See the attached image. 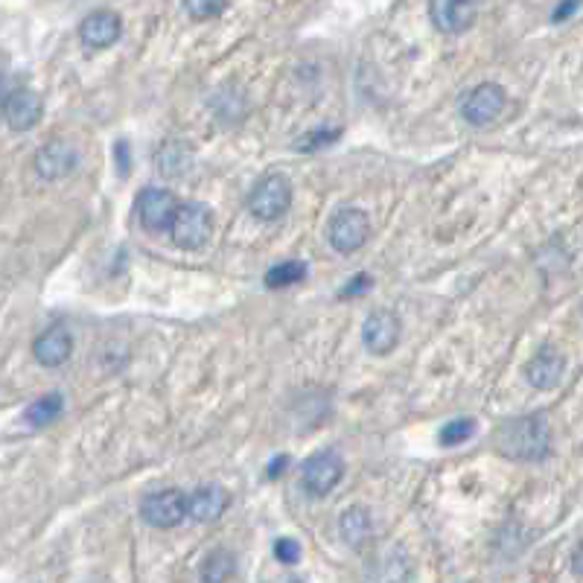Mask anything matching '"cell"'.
<instances>
[{"instance_id":"cell-14","label":"cell","mask_w":583,"mask_h":583,"mask_svg":"<svg viewBox=\"0 0 583 583\" xmlns=\"http://www.w3.org/2000/svg\"><path fill=\"white\" fill-rule=\"evenodd\" d=\"M41 111H44L41 97L33 94L30 88H15V91L6 97V103H3L6 123H9V129H15V132H30L35 123L41 120Z\"/></svg>"},{"instance_id":"cell-1","label":"cell","mask_w":583,"mask_h":583,"mask_svg":"<svg viewBox=\"0 0 583 583\" xmlns=\"http://www.w3.org/2000/svg\"><path fill=\"white\" fill-rule=\"evenodd\" d=\"M551 426L546 414H522L499 426L496 449L514 461H543L549 455Z\"/></svg>"},{"instance_id":"cell-6","label":"cell","mask_w":583,"mask_h":583,"mask_svg":"<svg viewBox=\"0 0 583 583\" xmlns=\"http://www.w3.org/2000/svg\"><path fill=\"white\" fill-rule=\"evenodd\" d=\"M505 103H508V94L502 85L496 82H481L476 85L464 103H461V114L470 126H490L502 111H505Z\"/></svg>"},{"instance_id":"cell-3","label":"cell","mask_w":583,"mask_h":583,"mask_svg":"<svg viewBox=\"0 0 583 583\" xmlns=\"http://www.w3.org/2000/svg\"><path fill=\"white\" fill-rule=\"evenodd\" d=\"M213 234V213L210 207L199 205V202H187V205H178L175 213V222H172V240L175 245L187 248V251H196L202 248Z\"/></svg>"},{"instance_id":"cell-12","label":"cell","mask_w":583,"mask_h":583,"mask_svg":"<svg viewBox=\"0 0 583 583\" xmlns=\"http://www.w3.org/2000/svg\"><path fill=\"white\" fill-rule=\"evenodd\" d=\"M79 167V155L70 143L62 140H50L38 149L35 155V172L47 181H59V178H68L70 172Z\"/></svg>"},{"instance_id":"cell-29","label":"cell","mask_w":583,"mask_h":583,"mask_svg":"<svg viewBox=\"0 0 583 583\" xmlns=\"http://www.w3.org/2000/svg\"><path fill=\"white\" fill-rule=\"evenodd\" d=\"M286 467H289V458H286V455H277L275 461L269 464V470H266V476H269V479H280Z\"/></svg>"},{"instance_id":"cell-31","label":"cell","mask_w":583,"mask_h":583,"mask_svg":"<svg viewBox=\"0 0 583 583\" xmlns=\"http://www.w3.org/2000/svg\"><path fill=\"white\" fill-rule=\"evenodd\" d=\"M289 583H304V581H289Z\"/></svg>"},{"instance_id":"cell-25","label":"cell","mask_w":583,"mask_h":583,"mask_svg":"<svg viewBox=\"0 0 583 583\" xmlns=\"http://www.w3.org/2000/svg\"><path fill=\"white\" fill-rule=\"evenodd\" d=\"M342 138L339 129H330V132H309L307 138L301 140V149H321V146H330Z\"/></svg>"},{"instance_id":"cell-2","label":"cell","mask_w":583,"mask_h":583,"mask_svg":"<svg viewBox=\"0 0 583 583\" xmlns=\"http://www.w3.org/2000/svg\"><path fill=\"white\" fill-rule=\"evenodd\" d=\"M289 207H292V184L280 172L260 178L251 190V196H248V210L260 222H275Z\"/></svg>"},{"instance_id":"cell-13","label":"cell","mask_w":583,"mask_h":583,"mask_svg":"<svg viewBox=\"0 0 583 583\" xmlns=\"http://www.w3.org/2000/svg\"><path fill=\"white\" fill-rule=\"evenodd\" d=\"M563 371H566V359L560 356V350H554V347H540L537 356L525 365V379H528V385L537 388V391H551V388L560 385Z\"/></svg>"},{"instance_id":"cell-28","label":"cell","mask_w":583,"mask_h":583,"mask_svg":"<svg viewBox=\"0 0 583 583\" xmlns=\"http://www.w3.org/2000/svg\"><path fill=\"white\" fill-rule=\"evenodd\" d=\"M114 152H117V167H120V175H129V167H132V161H129V146H126L123 140H117Z\"/></svg>"},{"instance_id":"cell-16","label":"cell","mask_w":583,"mask_h":583,"mask_svg":"<svg viewBox=\"0 0 583 583\" xmlns=\"http://www.w3.org/2000/svg\"><path fill=\"white\" fill-rule=\"evenodd\" d=\"M228 505H231L228 490L219 484H207V487H199L193 496H187V516L196 522H216L228 511Z\"/></svg>"},{"instance_id":"cell-9","label":"cell","mask_w":583,"mask_h":583,"mask_svg":"<svg viewBox=\"0 0 583 583\" xmlns=\"http://www.w3.org/2000/svg\"><path fill=\"white\" fill-rule=\"evenodd\" d=\"M175 213H178V199L172 196L170 190H155V187H149V190H143L138 196L140 225H143L149 234L172 231Z\"/></svg>"},{"instance_id":"cell-24","label":"cell","mask_w":583,"mask_h":583,"mask_svg":"<svg viewBox=\"0 0 583 583\" xmlns=\"http://www.w3.org/2000/svg\"><path fill=\"white\" fill-rule=\"evenodd\" d=\"M275 557L283 563V566H295L298 557H301V546L289 537H280L275 543Z\"/></svg>"},{"instance_id":"cell-22","label":"cell","mask_w":583,"mask_h":583,"mask_svg":"<svg viewBox=\"0 0 583 583\" xmlns=\"http://www.w3.org/2000/svg\"><path fill=\"white\" fill-rule=\"evenodd\" d=\"M476 435V420L473 417H461V420H452L441 429V444L444 446H458L464 441H470Z\"/></svg>"},{"instance_id":"cell-11","label":"cell","mask_w":583,"mask_h":583,"mask_svg":"<svg viewBox=\"0 0 583 583\" xmlns=\"http://www.w3.org/2000/svg\"><path fill=\"white\" fill-rule=\"evenodd\" d=\"M120 35H123V18L114 9H97V12H91L82 21V27H79L82 44L91 47V50H105V47L117 44Z\"/></svg>"},{"instance_id":"cell-21","label":"cell","mask_w":583,"mask_h":583,"mask_svg":"<svg viewBox=\"0 0 583 583\" xmlns=\"http://www.w3.org/2000/svg\"><path fill=\"white\" fill-rule=\"evenodd\" d=\"M190 161H193V155H190V146L187 143H164L161 152H158V167H161L164 175H170V178L187 170Z\"/></svg>"},{"instance_id":"cell-30","label":"cell","mask_w":583,"mask_h":583,"mask_svg":"<svg viewBox=\"0 0 583 583\" xmlns=\"http://www.w3.org/2000/svg\"><path fill=\"white\" fill-rule=\"evenodd\" d=\"M572 569H575V575H581L583 578V543L575 549V554H572Z\"/></svg>"},{"instance_id":"cell-7","label":"cell","mask_w":583,"mask_h":583,"mask_svg":"<svg viewBox=\"0 0 583 583\" xmlns=\"http://www.w3.org/2000/svg\"><path fill=\"white\" fill-rule=\"evenodd\" d=\"M481 0H429V18L444 35L467 33L479 18Z\"/></svg>"},{"instance_id":"cell-15","label":"cell","mask_w":583,"mask_h":583,"mask_svg":"<svg viewBox=\"0 0 583 583\" xmlns=\"http://www.w3.org/2000/svg\"><path fill=\"white\" fill-rule=\"evenodd\" d=\"M70 353H73V339H70V333L65 327H50V330H44L33 344L35 362L44 365V368H59V365H65L70 359Z\"/></svg>"},{"instance_id":"cell-10","label":"cell","mask_w":583,"mask_h":583,"mask_svg":"<svg viewBox=\"0 0 583 583\" xmlns=\"http://www.w3.org/2000/svg\"><path fill=\"white\" fill-rule=\"evenodd\" d=\"M400 318L397 312L391 309H374L368 318H365V327H362V339H365V347L374 353V356H388L397 342H400Z\"/></svg>"},{"instance_id":"cell-5","label":"cell","mask_w":583,"mask_h":583,"mask_svg":"<svg viewBox=\"0 0 583 583\" xmlns=\"http://www.w3.org/2000/svg\"><path fill=\"white\" fill-rule=\"evenodd\" d=\"M344 476V461L336 449H324L309 455L301 467V484L309 496H327Z\"/></svg>"},{"instance_id":"cell-20","label":"cell","mask_w":583,"mask_h":583,"mask_svg":"<svg viewBox=\"0 0 583 583\" xmlns=\"http://www.w3.org/2000/svg\"><path fill=\"white\" fill-rule=\"evenodd\" d=\"M307 275V263H301V260H283V263H277V266H272L266 272V286L269 289H286V286H295V283L307 280Z\"/></svg>"},{"instance_id":"cell-23","label":"cell","mask_w":583,"mask_h":583,"mask_svg":"<svg viewBox=\"0 0 583 583\" xmlns=\"http://www.w3.org/2000/svg\"><path fill=\"white\" fill-rule=\"evenodd\" d=\"M225 6H228V0H184L187 15L196 18V21H210V18L222 15Z\"/></svg>"},{"instance_id":"cell-17","label":"cell","mask_w":583,"mask_h":583,"mask_svg":"<svg viewBox=\"0 0 583 583\" xmlns=\"http://www.w3.org/2000/svg\"><path fill=\"white\" fill-rule=\"evenodd\" d=\"M339 534L342 540L350 546V549H362L365 543H371L374 537V522H371V514L359 505L347 508L342 516H339Z\"/></svg>"},{"instance_id":"cell-4","label":"cell","mask_w":583,"mask_h":583,"mask_svg":"<svg viewBox=\"0 0 583 583\" xmlns=\"http://www.w3.org/2000/svg\"><path fill=\"white\" fill-rule=\"evenodd\" d=\"M327 237H330V245L339 254H353V251H359L368 242V237H371V219L359 207H344V210H339L330 219Z\"/></svg>"},{"instance_id":"cell-26","label":"cell","mask_w":583,"mask_h":583,"mask_svg":"<svg viewBox=\"0 0 583 583\" xmlns=\"http://www.w3.org/2000/svg\"><path fill=\"white\" fill-rule=\"evenodd\" d=\"M371 275H356L347 286H344L342 292H339V298H356V295H365L368 289H371Z\"/></svg>"},{"instance_id":"cell-18","label":"cell","mask_w":583,"mask_h":583,"mask_svg":"<svg viewBox=\"0 0 583 583\" xmlns=\"http://www.w3.org/2000/svg\"><path fill=\"white\" fill-rule=\"evenodd\" d=\"M234 572H237V557L225 549L210 551L202 560V569H199L202 583H228L234 578Z\"/></svg>"},{"instance_id":"cell-19","label":"cell","mask_w":583,"mask_h":583,"mask_svg":"<svg viewBox=\"0 0 583 583\" xmlns=\"http://www.w3.org/2000/svg\"><path fill=\"white\" fill-rule=\"evenodd\" d=\"M62 409H65L62 394H44L41 400H35L33 406L24 412V423L33 426V429H44V426H50L62 414Z\"/></svg>"},{"instance_id":"cell-27","label":"cell","mask_w":583,"mask_h":583,"mask_svg":"<svg viewBox=\"0 0 583 583\" xmlns=\"http://www.w3.org/2000/svg\"><path fill=\"white\" fill-rule=\"evenodd\" d=\"M581 3L583 0H560V3H557V9L551 12V21H554V24H563V21H569V18H572V15L581 9Z\"/></svg>"},{"instance_id":"cell-8","label":"cell","mask_w":583,"mask_h":583,"mask_svg":"<svg viewBox=\"0 0 583 583\" xmlns=\"http://www.w3.org/2000/svg\"><path fill=\"white\" fill-rule=\"evenodd\" d=\"M140 516L152 528H175L187 516V493H181L175 487L158 490V493H152V496L143 499Z\"/></svg>"}]
</instances>
